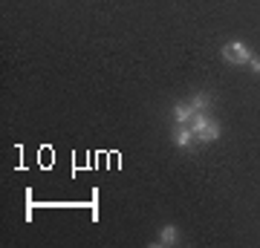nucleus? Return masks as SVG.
I'll list each match as a JSON object with an SVG mask.
<instances>
[{
    "label": "nucleus",
    "instance_id": "nucleus-7",
    "mask_svg": "<svg viewBox=\"0 0 260 248\" xmlns=\"http://www.w3.org/2000/svg\"><path fill=\"white\" fill-rule=\"evenodd\" d=\"M249 66H251V73H254V75H260V58H257V55L249 61Z\"/></svg>",
    "mask_w": 260,
    "mask_h": 248
},
{
    "label": "nucleus",
    "instance_id": "nucleus-5",
    "mask_svg": "<svg viewBox=\"0 0 260 248\" xmlns=\"http://www.w3.org/2000/svg\"><path fill=\"white\" fill-rule=\"evenodd\" d=\"M179 242V228L177 225H162L159 228V239L153 242L156 248H168V245H177Z\"/></svg>",
    "mask_w": 260,
    "mask_h": 248
},
{
    "label": "nucleus",
    "instance_id": "nucleus-6",
    "mask_svg": "<svg viewBox=\"0 0 260 248\" xmlns=\"http://www.w3.org/2000/svg\"><path fill=\"white\" fill-rule=\"evenodd\" d=\"M174 124H191V119H194V110H191V104L188 101H177L174 104Z\"/></svg>",
    "mask_w": 260,
    "mask_h": 248
},
{
    "label": "nucleus",
    "instance_id": "nucleus-1",
    "mask_svg": "<svg viewBox=\"0 0 260 248\" xmlns=\"http://www.w3.org/2000/svg\"><path fill=\"white\" fill-rule=\"evenodd\" d=\"M191 130H194L197 136V145H214L217 138H220V124L211 119V113H197L194 119H191Z\"/></svg>",
    "mask_w": 260,
    "mask_h": 248
},
{
    "label": "nucleus",
    "instance_id": "nucleus-4",
    "mask_svg": "<svg viewBox=\"0 0 260 248\" xmlns=\"http://www.w3.org/2000/svg\"><path fill=\"white\" fill-rule=\"evenodd\" d=\"M188 104H191V110H194V116L197 113H211V107H214V98L208 95V92H191V98H188Z\"/></svg>",
    "mask_w": 260,
    "mask_h": 248
},
{
    "label": "nucleus",
    "instance_id": "nucleus-3",
    "mask_svg": "<svg viewBox=\"0 0 260 248\" xmlns=\"http://www.w3.org/2000/svg\"><path fill=\"white\" fill-rule=\"evenodd\" d=\"M171 141H174L179 150H194L197 136H194V130H191V124H174V130H171Z\"/></svg>",
    "mask_w": 260,
    "mask_h": 248
},
{
    "label": "nucleus",
    "instance_id": "nucleus-2",
    "mask_svg": "<svg viewBox=\"0 0 260 248\" xmlns=\"http://www.w3.org/2000/svg\"><path fill=\"white\" fill-rule=\"evenodd\" d=\"M220 55H223L225 64H232V66H246L251 58H254L251 55V49L243 44V41H229V44L220 49Z\"/></svg>",
    "mask_w": 260,
    "mask_h": 248
}]
</instances>
